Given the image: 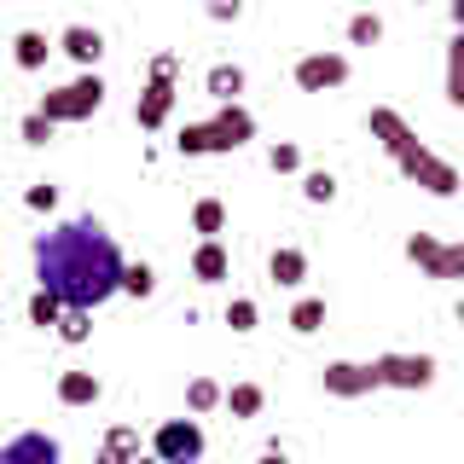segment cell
Listing matches in <instances>:
<instances>
[{"label": "cell", "mask_w": 464, "mask_h": 464, "mask_svg": "<svg viewBox=\"0 0 464 464\" xmlns=\"http://www.w3.org/2000/svg\"><path fill=\"white\" fill-rule=\"evenodd\" d=\"M122 250H116V238L105 227L93 221V215H82V221H64L53 232H41L35 238V279L47 296H58L64 308H105V302L122 290Z\"/></svg>", "instance_id": "cell-1"}, {"label": "cell", "mask_w": 464, "mask_h": 464, "mask_svg": "<svg viewBox=\"0 0 464 464\" xmlns=\"http://www.w3.org/2000/svg\"><path fill=\"white\" fill-rule=\"evenodd\" d=\"M366 128H372V140L383 145L389 157H395V169H401V174H406V180H412V186H424L430 198H453L459 186H464V180H459V169L447 163V157H435L430 145L418 140L412 128H406V116H401V111L377 105V111L366 116Z\"/></svg>", "instance_id": "cell-2"}, {"label": "cell", "mask_w": 464, "mask_h": 464, "mask_svg": "<svg viewBox=\"0 0 464 464\" xmlns=\"http://www.w3.org/2000/svg\"><path fill=\"white\" fill-rule=\"evenodd\" d=\"M256 140V116L244 105H221L209 122H186L180 128V157H209V151H238V145Z\"/></svg>", "instance_id": "cell-3"}, {"label": "cell", "mask_w": 464, "mask_h": 464, "mask_svg": "<svg viewBox=\"0 0 464 464\" xmlns=\"http://www.w3.org/2000/svg\"><path fill=\"white\" fill-rule=\"evenodd\" d=\"M99 105H105V82H99V70H93V76H76V82L53 87V93H41L35 111L58 128V122H87Z\"/></svg>", "instance_id": "cell-4"}, {"label": "cell", "mask_w": 464, "mask_h": 464, "mask_svg": "<svg viewBox=\"0 0 464 464\" xmlns=\"http://www.w3.org/2000/svg\"><path fill=\"white\" fill-rule=\"evenodd\" d=\"M372 389H430L435 383V360L430 354H377L366 360Z\"/></svg>", "instance_id": "cell-5"}, {"label": "cell", "mask_w": 464, "mask_h": 464, "mask_svg": "<svg viewBox=\"0 0 464 464\" xmlns=\"http://www.w3.org/2000/svg\"><path fill=\"white\" fill-rule=\"evenodd\" d=\"M406 261H412L424 279H464V244H441L430 232H412L406 238Z\"/></svg>", "instance_id": "cell-6"}, {"label": "cell", "mask_w": 464, "mask_h": 464, "mask_svg": "<svg viewBox=\"0 0 464 464\" xmlns=\"http://www.w3.org/2000/svg\"><path fill=\"white\" fill-rule=\"evenodd\" d=\"M151 459L157 464H198L203 459V424L198 418H169V424H157Z\"/></svg>", "instance_id": "cell-7"}, {"label": "cell", "mask_w": 464, "mask_h": 464, "mask_svg": "<svg viewBox=\"0 0 464 464\" xmlns=\"http://www.w3.org/2000/svg\"><path fill=\"white\" fill-rule=\"evenodd\" d=\"M348 82V58L343 53H308L296 58V87L302 93H331V87Z\"/></svg>", "instance_id": "cell-8"}, {"label": "cell", "mask_w": 464, "mask_h": 464, "mask_svg": "<svg viewBox=\"0 0 464 464\" xmlns=\"http://www.w3.org/2000/svg\"><path fill=\"white\" fill-rule=\"evenodd\" d=\"M0 464H64V447H58L47 430H24L0 447Z\"/></svg>", "instance_id": "cell-9"}, {"label": "cell", "mask_w": 464, "mask_h": 464, "mask_svg": "<svg viewBox=\"0 0 464 464\" xmlns=\"http://www.w3.org/2000/svg\"><path fill=\"white\" fill-rule=\"evenodd\" d=\"M169 111H174V82H145L140 99H134V122L145 134H157V128L169 122Z\"/></svg>", "instance_id": "cell-10"}, {"label": "cell", "mask_w": 464, "mask_h": 464, "mask_svg": "<svg viewBox=\"0 0 464 464\" xmlns=\"http://www.w3.org/2000/svg\"><path fill=\"white\" fill-rule=\"evenodd\" d=\"M58 47H64V53L82 64V76H93V64L105 58V35H99L93 24H70L64 35H58Z\"/></svg>", "instance_id": "cell-11"}, {"label": "cell", "mask_w": 464, "mask_h": 464, "mask_svg": "<svg viewBox=\"0 0 464 464\" xmlns=\"http://www.w3.org/2000/svg\"><path fill=\"white\" fill-rule=\"evenodd\" d=\"M227 273H232V256L221 250V238H209V244H198V250H192V279L198 285H221Z\"/></svg>", "instance_id": "cell-12"}, {"label": "cell", "mask_w": 464, "mask_h": 464, "mask_svg": "<svg viewBox=\"0 0 464 464\" xmlns=\"http://www.w3.org/2000/svg\"><path fill=\"white\" fill-rule=\"evenodd\" d=\"M134 459H140V430L134 424H116V430H105L93 464H134Z\"/></svg>", "instance_id": "cell-13"}, {"label": "cell", "mask_w": 464, "mask_h": 464, "mask_svg": "<svg viewBox=\"0 0 464 464\" xmlns=\"http://www.w3.org/2000/svg\"><path fill=\"white\" fill-rule=\"evenodd\" d=\"M267 273H273V285L296 290L302 279H308V250H296V244H285V250H273V261H267Z\"/></svg>", "instance_id": "cell-14"}, {"label": "cell", "mask_w": 464, "mask_h": 464, "mask_svg": "<svg viewBox=\"0 0 464 464\" xmlns=\"http://www.w3.org/2000/svg\"><path fill=\"white\" fill-rule=\"evenodd\" d=\"M99 395H105V383H99L93 372H64L58 377V401L64 406H93Z\"/></svg>", "instance_id": "cell-15"}, {"label": "cell", "mask_w": 464, "mask_h": 464, "mask_svg": "<svg viewBox=\"0 0 464 464\" xmlns=\"http://www.w3.org/2000/svg\"><path fill=\"white\" fill-rule=\"evenodd\" d=\"M203 87H209V99H221V105H238V93H244V70H238V64H209Z\"/></svg>", "instance_id": "cell-16"}, {"label": "cell", "mask_w": 464, "mask_h": 464, "mask_svg": "<svg viewBox=\"0 0 464 464\" xmlns=\"http://www.w3.org/2000/svg\"><path fill=\"white\" fill-rule=\"evenodd\" d=\"M221 406H227L232 418H256L261 406H267V389H261V383H232L227 395H221Z\"/></svg>", "instance_id": "cell-17"}, {"label": "cell", "mask_w": 464, "mask_h": 464, "mask_svg": "<svg viewBox=\"0 0 464 464\" xmlns=\"http://www.w3.org/2000/svg\"><path fill=\"white\" fill-rule=\"evenodd\" d=\"M447 105L464 111V29L447 41Z\"/></svg>", "instance_id": "cell-18"}, {"label": "cell", "mask_w": 464, "mask_h": 464, "mask_svg": "<svg viewBox=\"0 0 464 464\" xmlns=\"http://www.w3.org/2000/svg\"><path fill=\"white\" fill-rule=\"evenodd\" d=\"M47 35L41 29H18V41H12V58H18V70H41L47 64Z\"/></svg>", "instance_id": "cell-19"}, {"label": "cell", "mask_w": 464, "mask_h": 464, "mask_svg": "<svg viewBox=\"0 0 464 464\" xmlns=\"http://www.w3.org/2000/svg\"><path fill=\"white\" fill-rule=\"evenodd\" d=\"M192 227L203 232V244H209L215 232L227 227V203H221V198H198V203H192Z\"/></svg>", "instance_id": "cell-20"}, {"label": "cell", "mask_w": 464, "mask_h": 464, "mask_svg": "<svg viewBox=\"0 0 464 464\" xmlns=\"http://www.w3.org/2000/svg\"><path fill=\"white\" fill-rule=\"evenodd\" d=\"M319 325H325V302H319V296H302L296 308H290V331H296V337H314Z\"/></svg>", "instance_id": "cell-21"}, {"label": "cell", "mask_w": 464, "mask_h": 464, "mask_svg": "<svg viewBox=\"0 0 464 464\" xmlns=\"http://www.w3.org/2000/svg\"><path fill=\"white\" fill-rule=\"evenodd\" d=\"M58 319H64V302L47 296V290H35L29 296V325H41V331H58Z\"/></svg>", "instance_id": "cell-22"}, {"label": "cell", "mask_w": 464, "mask_h": 464, "mask_svg": "<svg viewBox=\"0 0 464 464\" xmlns=\"http://www.w3.org/2000/svg\"><path fill=\"white\" fill-rule=\"evenodd\" d=\"M151 290H157V273L145 267V261H128V267H122V296L145 302V296H151Z\"/></svg>", "instance_id": "cell-23"}, {"label": "cell", "mask_w": 464, "mask_h": 464, "mask_svg": "<svg viewBox=\"0 0 464 464\" xmlns=\"http://www.w3.org/2000/svg\"><path fill=\"white\" fill-rule=\"evenodd\" d=\"M221 395H227V389L215 383V377H192V389H186V406H192V412H215V406H221Z\"/></svg>", "instance_id": "cell-24"}, {"label": "cell", "mask_w": 464, "mask_h": 464, "mask_svg": "<svg viewBox=\"0 0 464 464\" xmlns=\"http://www.w3.org/2000/svg\"><path fill=\"white\" fill-rule=\"evenodd\" d=\"M348 41H354V47L383 41V18H377V12H354V18H348Z\"/></svg>", "instance_id": "cell-25"}, {"label": "cell", "mask_w": 464, "mask_h": 464, "mask_svg": "<svg viewBox=\"0 0 464 464\" xmlns=\"http://www.w3.org/2000/svg\"><path fill=\"white\" fill-rule=\"evenodd\" d=\"M302 198H308V203H331V198H337V174H331V169L302 174Z\"/></svg>", "instance_id": "cell-26"}, {"label": "cell", "mask_w": 464, "mask_h": 464, "mask_svg": "<svg viewBox=\"0 0 464 464\" xmlns=\"http://www.w3.org/2000/svg\"><path fill=\"white\" fill-rule=\"evenodd\" d=\"M58 337H64L70 348L93 337V314H82V308H64V319H58Z\"/></svg>", "instance_id": "cell-27"}, {"label": "cell", "mask_w": 464, "mask_h": 464, "mask_svg": "<svg viewBox=\"0 0 464 464\" xmlns=\"http://www.w3.org/2000/svg\"><path fill=\"white\" fill-rule=\"evenodd\" d=\"M256 319H261V308H256L250 296H232V302H227V325H232V331H256Z\"/></svg>", "instance_id": "cell-28"}, {"label": "cell", "mask_w": 464, "mask_h": 464, "mask_svg": "<svg viewBox=\"0 0 464 464\" xmlns=\"http://www.w3.org/2000/svg\"><path fill=\"white\" fill-rule=\"evenodd\" d=\"M267 169H273V174H296V169H302V151H296L290 140L273 145V151H267Z\"/></svg>", "instance_id": "cell-29"}, {"label": "cell", "mask_w": 464, "mask_h": 464, "mask_svg": "<svg viewBox=\"0 0 464 464\" xmlns=\"http://www.w3.org/2000/svg\"><path fill=\"white\" fill-rule=\"evenodd\" d=\"M18 134H24V145H47V140H53V122H47V116H41V111H29Z\"/></svg>", "instance_id": "cell-30"}, {"label": "cell", "mask_w": 464, "mask_h": 464, "mask_svg": "<svg viewBox=\"0 0 464 464\" xmlns=\"http://www.w3.org/2000/svg\"><path fill=\"white\" fill-rule=\"evenodd\" d=\"M174 76H180V58H174V53H157V58H151V76H145V82H174Z\"/></svg>", "instance_id": "cell-31"}, {"label": "cell", "mask_w": 464, "mask_h": 464, "mask_svg": "<svg viewBox=\"0 0 464 464\" xmlns=\"http://www.w3.org/2000/svg\"><path fill=\"white\" fill-rule=\"evenodd\" d=\"M24 203H29V209H53V203H58V186H47V180H41V186H29Z\"/></svg>", "instance_id": "cell-32"}, {"label": "cell", "mask_w": 464, "mask_h": 464, "mask_svg": "<svg viewBox=\"0 0 464 464\" xmlns=\"http://www.w3.org/2000/svg\"><path fill=\"white\" fill-rule=\"evenodd\" d=\"M238 12H244L238 0H232V6H227V0H215V6H209V18H215V24H232V18H238Z\"/></svg>", "instance_id": "cell-33"}, {"label": "cell", "mask_w": 464, "mask_h": 464, "mask_svg": "<svg viewBox=\"0 0 464 464\" xmlns=\"http://www.w3.org/2000/svg\"><path fill=\"white\" fill-rule=\"evenodd\" d=\"M256 464H285V447H279V441H273V447H267V453H261Z\"/></svg>", "instance_id": "cell-34"}, {"label": "cell", "mask_w": 464, "mask_h": 464, "mask_svg": "<svg viewBox=\"0 0 464 464\" xmlns=\"http://www.w3.org/2000/svg\"><path fill=\"white\" fill-rule=\"evenodd\" d=\"M447 18H453V29H464V0H453V6H447Z\"/></svg>", "instance_id": "cell-35"}, {"label": "cell", "mask_w": 464, "mask_h": 464, "mask_svg": "<svg viewBox=\"0 0 464 464\" xmlns=\"http://www.w3.org/2000/svg\"><path fill=\"white\" fill-rule=\"evenodd\" d=\"M459 325H464V296H459Z\"/></svg>", "instance_id": "cell-36"}, {"label": "cell", "mask_w": 464, "mask_h": 464, "mask_svg": "<svg viewBox=\"0 0 464 464\" xmlns=\"http://www.w3.org/2000/svg\"><path fill=\"white\" fill-rule=\"evenodd\" d=\"M134 464H157V459H134Z\"/></svg>", "instance_id": "cell-37"}]
</instances>
